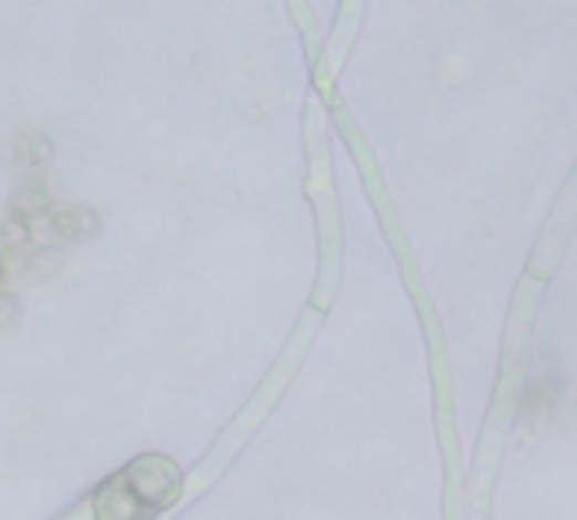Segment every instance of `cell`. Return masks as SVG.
<instances>
[{
  "label": "cell",
  "mask_w": 577,
  "mask_h": 520,
  "mask_svg": "<svg viewBox=\"0 0 577 520\" xmlns=\"http://www.w3.org/2000/svg\"><path fill=\"white\" fill-rule=\"evenodd\" d=\"M118 480L149 513L169 507L176 500L179 487H182L179 467L172 460H166V457H156V453H153V457H136L133 464L118 474Z\"/></svg>",
  "instance_id": "obj_1"
},
{
  "label": "cell",
  "mask_w": 577,
  "mask_h": 520,
  "mask_svg": "<svg viewBox=\"0 0 577 520\" xmlns=\"http://www.w3.org/2000/svg\"><path fill=\"white\" fill-rule=\"evenodd\" d=\"M0 237H4V243H8V247H24V243H31L28 223H24V220H18V217H11L4 227H0Z\"/></svg>",
  "instance_id": "obj_4"
},
{
  "label": "cell",
  "mask_w": 577,
  "mask_h": 520,
  "mask_svg": "<svg viewBox=\"0 0 577 520\" xmlns=\"http://www.w3.org/2000/svg\"><path fill=\"white\" fill-rule=\"evenodd\" d=\"M48 204H51L48 189L31 183V186H21V189L14 193V197H11V214H14L18 220L31 223V220H38V217L48 214Z\"/></svg>",
  "instance_id": "obj_3"
},
{
  "label": "cell",
  "mask_w": 577,
  "mask_h": 520,
  "mask_svg": "<svg viewBox=\"0 0 577 520\" xmlns=\"http://www.w3.org/2000/svg\"><path fill=\"white\" fill-rule=\"evenodd\" d=\"M4 274H8V264H4V253H0V281H4Z\"/></svg>",
  "instance_id": "obj_7"
},
{
  "label": "cell",
  "mask_w": 577,
  "mask_h": 520,
  "mask_svg": "<svg viewBox=\"0 0 577 520\" xmlns=\"http://www.w3.org/2000/svg\"><path fill=\"white\" fill-rule=\"evenodd\" d=\"M98 230V214L92 210H69V214H44L38 220L28 223L31 243L38 247H57V243H69L78 237H88Z\"/></svg>",
  "instance_id": "obj_2"
},
{
  "label": "cell",
  "mask_w": 577,
  "mask_h": 520,
  "mask_svg": "<svg viewBox=\"0 0 577 520\" xmlns=\"http://www.w3.org/2000/svg\"><path fill=\"white\" fill-rule=\"evenodd\" d=\"M24 268L31 271V278H38V274H44V268H57V253H41V257H31Z\"/></svg>",
  "instance_id": "obj_6"
},
{
  "label": "cell",
  "mask_w": 577,
  "mask_h": 520,
  "mask_svg": "<svg viewBox=\"0 0 577 520\" xmlns=\"http://www.w3.org/2000/svg\"><path fill=\"white\" fill-rule=\"evenodd\" d=\"M18 318H21L18 298L8 294V291H0V329H11V324H18Z\"/></svg>",
  "instance_id": "obj_5"
}]
</instances>
